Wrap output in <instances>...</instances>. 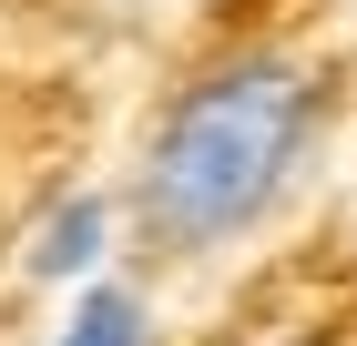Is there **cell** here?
<instances>
[{"mask_svg":"<svg viewBox=\"0 0 357 346\" xmlns=\"http://www.w3.org/2000/svg\"><path fill=\"white\" fill-rule=\"evenodd\" d=\"M327 133V92L296 52H245L204 61L164 92V112L143 123L133 184H123V235L164 265H204L225 244L266 235L286 194L306 184Z\"/></svg>","mask_w":357,"mask_h":346,"instance_id":"6da1fadb","label":"cell"},{"mask_svg":"<svg viewBox=\"0 0 357 346\" xmlns=\"http://www.w3.org/2000/svg\"><path fill=\"white\" fill-rule=\"evenodd\" d=\"M112 244H123V194H61V204L31 214V235H21V275L31 285H82V275L112 265Z\"/></svg>","mask_w":357,"mask_h":346,"instance_id":"7a4b0ae2","label":"cell"},{"mask_svg":"<svg viewBox=\"0 0 357 346\" xmlns=\"http://www.w3.org/2000/svg\"><path fill=\"white\" fill-rule=\"evenodd\" d=\"M41 346H153V295L133 275H82V285H61V326Z\"/></svg>","mask_w":357,"mask_h":346,"instance_id":"3957f363","label":"cell"}]
</instances>
